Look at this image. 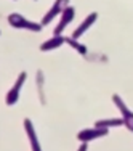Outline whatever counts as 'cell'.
Segmentation results:
<instances>
[{"label":"cell","instance_id":"obj_1","mask_svg":"<svg viewBox=\"0 0 133 151\" xmlns=\"http://www.w3.org/2000/svg\"><path fill=\"white\" fill-rule=\"evenodd\" d=\"M8 23L11 27L15 29H26V31H32V32H40L42 31V23H34V21L26 19L23 15L19 13H10L8 15Z\"/></svg>","mask_w":133,"mask_h":151},{"label":"cell","instance_id":"obj_2","mask_svg":"<svg viewBox=\"0 0 133 151\" xmlns=\"http://www.w3.org/2000/svg\"><path fill=\"white\" fill-rule=\"evenodd\" d=\"M27 79V73L26 71H23V73H19V76H18L15 85H13L11 88L8 90V93H6V98H5V103L8 106H13L18 103V100H19V92H21V87L24 85V82H26Z\"/></svg>","mask_w":133,"mask_h":151},{"label":"cell","instance_id":"obj_3","mask_svg":"<svg viewBox=\"0 0 133 151\" xmlns=\"http://www.w3.org/2000/svg\"><path fill=\"white\" fill-rule=\"evenodd\" d=\"M112 103L117 106V109L120 111L122 117H124V122H125V127H127L130 132H133V113L127 108V105L122 101V98L117 95V93L112 95Z\"/></svg>","mask_w":133,"mask_h":151},{"label":"cell","instance_id":"obj_4","mask_svg":"<svg viewBox=\"0 0 133 151\" xmlns=\"http://www.w3.org/2000/svg\"><path fill=\"white\" fill-rule=\"evenodd\" d=\"M107 134H109V129L95 125L93 129H82L77 134V138L80 142H90V140H96V138H101V137H106Z\"/></svg>","mask_w":133,"mask_h":151},{"label":"cell","instance_id":"obj_5","mask_svg":"<svg viewBox=\"0 0 133 151\" xmlns=\"http://www.w3.org/2000/svg\"><path fill=\"white\" fill-rule=\"evenodd\" d=\"M69 2H71V0H55L53 6L45 13V16L42 18V26H46L48 23H51L53 18H56L58 15H61V13L69 6Z\"/></svg>","mask_w":133,"mask_h":151},{"label":"cell","instance_id":"obj_6","mask_svg":"<svg viewBox=\"0 0 133 151\" xmlns=\"http://www.w3.org/2000/svg\"><path fill=\"white\" fill-rule=\"evenodd\" d=\"M74 16H75V8L74 6H67L66 10H64L63 13H61V19H59V23H58V26L55 27V31H53V34L55 35H61V32H63L64 29H66V26L71 23V21L74 19Z\"/></svg>","mask_w":133,"mask_h":151},{"label":"cell","instance_id":"obj_7","mask_svg":"<svg viewBox=\"0 0 133 151\" xmlns=\"http://www.w3.org/2000/svg\"><path fill=\"white\" fill-rule=\"evenodd\" d=\"M96 18H98V13H96V12H92V13H90V15H88L87 18H85L84 21H82V24H80V26H79L77 29H75V31L72 32V37H74V39L82 37V35L85 34V31H88L90 27H92V24L96 21Z\"/></svg>","mask_w":133,"mask_h":151},{"label":"cell","instance_id":"obj_8","mask_svg":"<svg viewBox=\"0 0 133 151\" xmlns=\"http://www.w3.org/2000/svg\"><path fill=\"white\" fill-rule=\"evenodd\" d=\"M24 129H26V132H27V138H29V142H31V148L34 151H40V143H39V140H37L35 129H34V125H32L29 117L24 119Z\"/></svg>","mask_w":133,"mask_h":151},{"label":"cell","instance_id":"obj_9","mask_svg":"<svg viewBox=\"0 0 133 151\" xmlns=\"http://www.w3.org/2000/svg\"><path fill=\"white\" fill-rule=\"evenodd\" d=\"M63 44H66V37H63V35H53L51 39L45 40L44 44L40 45V52H50V50L59 48Z\"/></svg>","mask_w":133,"mask_h":151},{"label":"cell","instance_id":"obj_10","mask_svg":"<svg viewBox=\"0 0 133 151\" xmlns=\"http://www.w3.org/2000/svg\"><path fill=\"white\" fill-rule=\"evenodd\" d=\"M95 125H98V127H119V125H125L124 122V117H120V119H103V121H96Z\"/></svg>","mask_w":133,"mask_h":151},{"label":"cell","instance_id":"obj_11","mask_svg":"<svg viewBox=\"0 0 133 151\" xmlns=\"http://www.w3.org/2000/svg\"><path fill=\"white\" fill-rule=\"evenodd\" d=\"M66 44H69L72 48H75L79 53H80V55H87V47L82 45V44H79L77 39H74V37H66Z\"/></svg>","mask_w":133,"mask_h":151},{"label":"cell","instance_id":"obj_12","mask_svg":"<svg viewBox=\"0 0 133 151\" xmlns=\"http://www.w3.org/2000/svg\"><path fill=\"white\" fill-rule=\"evenodd\" d=\"M87 148H88V142H82V145H80V148H79V150H80V151H85Z\"/></svg>","mask_w":133,"mask_h":151}]
</instances>
